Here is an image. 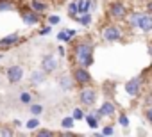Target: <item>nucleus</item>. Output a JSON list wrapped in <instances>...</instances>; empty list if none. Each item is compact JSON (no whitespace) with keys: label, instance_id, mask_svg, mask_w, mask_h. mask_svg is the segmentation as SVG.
I'll use <instances>...</instances> for the list:
<instances>
[{"label":"nucleus","instance_id":"f257e3e1","mask_svg":"<svg viewBox=\"0 0 152 137\" xmlns=\"http://www.w3.org/2000/svg\"><path fill=\"white\" fill-rule=\"evenodd\" d=\"M75 59L77 62L84 68H88L91 62H93V46L90 43H81L75 50Z\"/></svg>","mask_w":152,"mask_h":137},{"label":"nucleus","instance_id":"f03ea898","mask_svg":"<svg viewBox=\"0 0 152 137\" xmlns=\"http://www.w3.org/2000/svg\"><path fill=\"white\" fill-rule=\"evenodd\" d=\"M72 77H73V82L79 84V86H86V84H90V80H91V75H90V71L86 70L84 66L75 68Z\"/></svg>","mask_w":152,"mask_h":137},{"label":"nucleus","instance_id":"7ed1b4c3","mask_svg":"<svg viewBox=\"0 0 152 137\" xmlns=\"http://www.w3.org/2000/svg\"><path fill=\"white\" fill-rule=\"evenodd\" d=\"M132 23H134L140 30H143V32L152 30V16H150V14H134Z\"/></svg>","mask_w":152,"mask_h":137},{"label":"nucleus","instance_id":"20e7f679","mask_svg":"<svg viewBox=\"0 0 152 137\" xmlns=\"http://www.w3.org/2000/svg\"><path fill=\"white\" fill-rule=\"evenodd\" d=\"M6 75H7V80H9V84H18V82H22V79H23V68L22 66H9L7 70H6Z\"/></svg>","mask_w":152,"mask_h":137},{"label":"nucleus","instance_id":"39448f33","mask_svg":"<svg viewBox=\"0 0 152 137\" xmlns=\"http://www.w3.org/2000/svg\"><path fill=\"white\" fill-rule=\"evenodd\" d=\"M79 100H81V103H83V105L91 107V105L97 102V91H95V89H91V87H84V89L79 93Z\"/></svg>","mask_w":152,"mask_h":137},{"label":"nucleus","instance_id":"423d86ee","mask_svg":"<svg viewBox=\"0 0 152 137\" xmlns=\"http://www.w3.org/2000/svg\"><path fill=\"white\" fill-rule=\"evenodd\" d=\"M102 36H104V39L107 43H115V41H120L122 39V30H120L118 25H111V27H106L104 29Z\"/></svg>","mask_w":152,"mask_h":137},{"label":"nucleus","instance_id":"0eeeda50","mask_svg":"<svg viewBox=\"0 0 152 137\" xmlns=\"http://www.w3.org/2000/svg\"><path fill=\"white\" fill-rule=\"evenodd\" d=\"M41 70H43L47 75H50V73H54V71L57 70V59H56L52 53H47V55L41 59Z\"/></svg>","mask_w":152,"mask_h":137},{"label":"nucleus","instance_id":"6e6552de","mask_svg":"<svg viewBox=\"0 0 152 137\" xmlns=\"http://www.w3.org/2000/svg\"><path fill=\"white\" fill-rule=\"evenodd\" d=\"M109 14L115 16V18H124L127 14V9H125V6L122 2H113L109 6Z\"/></svg>","mask_w":152,"mask_h":137},{"label":"nucleus","instance_id":"1a4fd4ad","mask_svg":"<svg viewBox=\"0 0 152 137\" xmlns=\"http://www.w3.org/2000/svg\"><path fill=\"white\" fill-rule=\"evenodd\" d=\"M29 80H31L32 86H41V84H45V80H47V73H45L43 70H34V71L29 75Z\"/></svg>","mask_w":152,"mask_h":137},{"label":"nucleus","instance_id":"9d476101","mask_svg":"<svg viewBox=\"0 0 152 137\" xmlns=\"http://www.w3.org/2000/svg\"><path fill=\"white\" fill-rule=\"evenodd\" d=\"M141 80H140V77H136V79H131L127 84H125V91H127V94H131V96H136L138 93H140V84Z\"/></svg>","mask_w":152,"mask_h":137},{"label":"nucleus","instance_id":"9b49d317","mask_svg":"<svg viewBox=\"0 0 152 137\" xmlns=\"http://www.w3.org/2000/svg\"><path fill=\"white\" fill-rule=\"evenodd\" d=\"M115 112H116V109H115V103H111V102H104V103H102V107L99 109V114H100V118L113 116Z\"/></svg>","mask_w":152,"mask_h":137},{"label":"nucleus","instance_id":"f8f14e48","mask_svg":"<svg viewBox=\"0 0 152 137\" xmlns=\"http://www.w3.org/2000/svg\"><path fill=\"white\" fill-rule=\"evenodd\" d=\"M22 20H23L25 25H36L39 22V16H38L36 11H29V13H23L22 14Z\"/></svg>","mask_w":152,"mask_h":137},{"label":"nucleus","instance_id":"ddd939ff","mask_svg":"<svg viewBox=\"0 0 152 137\" xmlns=\"http://www.w3.org/2000/svg\"><path fill=\"white\" fill-rule=\"evenodd\" d=\"M72 82H73V77H72V75H61L59 80H57V84H59V87H61L63 91H70L72 86H73Z\"/></svg>","mask_w":152,"mask_h":137},{"label":"nucleus","instance_id":"4468645a","mask_svg":"<svg viewBox=\"0 0 152 137\" xmlns=\"http://www.w3.org/2000/svg\"><path fill=\"white\" fill-rule=\"evenodd\" d=\"M18 41H20V36L15 32V34H9V36L0 39V46H11V45H16Z\"/></svg>","mask_w":152,"mask_h":137},{"label":"nucleus","instance_id":"2eb2a0df","mask_svg":"<svg viewBox=\"0 0 152 137\" xmlns=\"http://www.w3.org/2000/svg\"><path fill=\"white\" fill-rule=\"evenodd\" d=\"M77 6H79V13H90L91 9V0H77Z\"/></svg>","mask_w":152,"mask_h":137},{"label":"nucleus","instance_id":"dca6fc26","mask_svg":"<svg viewBox=\"0 0 152 137\" xmlns=\"http://www.w3.org/2000/svg\"><path fill=\"white\" fill-rule=\"evenodd\" d=\"M31 7H32V11H36V13H45V11H47V4H45V2H39V0H32V2H31Z\"/></svg>","mask_w":152,"mask_h":137},{"label":"nucleus","instance_id":"f3484780","mask_svg":"<svg viewBox=\"0 0 152 137\" xmlns=\"http://www.w3.org/2000/svg\"><path fill=\"white\" fill-rule=\"evenodd\" d=\"M77 14H79V6H77V0H75V2L68 4V16L70 18H77Z\"/></svg>","mask_w":152,"mask_h":137},{"label":"nucleus","instance_id":"a211bd4d","mask_svg":"<svg viewBox=\"0 0 152 137\" xmlns=\"http://www.w3.org/2000/svg\"><path fill=\"white\" fill-rule=\"evenodd\" d=\"M73 125H75V119H73V116L63 118V121H61V126H63L64 130H72V128H73Z\"/></svg>","mask_w":152,"mask_h":137},{"label":"nucleus","instance_id":"6ab92c4d","mask_svg":"<svg viewBox=\"0 0 152 137\" xmlns=\"http://www.w3.org/2000/svg\"><path fill=\"white\" fill-rule=\"evenodd\" d=\"M20 102H22L23 105H31V103H32V93L23 91V93L20 94Z\"/></svg>","mask_w":152,"mask_h":137},{"label":"nucleus","instance_id":"aec40b11","mask_svg":"<svg viewBox=\"0 0 152 137\" xmlns=\"http://www.w3.org/2000/svg\"><path fill=\"white\" fill-rule=\"evenodd\" d=\"M29 112H31L32 116H39V114L43 112V105H39V103H31V105H29Z\"/></svg>","mask_w":152,"mask_h":137},{"label":"nucleus","instance_id":"412c9836","mask_svg":"<svg viewBox=\"0 0 152 137\" xmlns=\"http://www.w3.org/2000/svg\"><path fill=\"white\" fill-rule=\"evenodd\" d=\"M84 119L90 123V126H91V128H97V126H99V118H97L95 114H86V116H84Z\"/></svg>","mask_w":152,"mask_h":137},{"label":"nucleus","instance_id":"4be33fe9","mask_svg":"<svg viewBox=\"0 0 152 137\" xmlns=\"http://www.w3.org/2000/svg\"><path fill=\"white\" fill-rule=\"evenodd\" d=\"M77 20H79V23H81V25L88 27V25L91 23V14H90V13H83V16H81V18H77Z\"/></svg>","mask_w":152,"mask_h":137},{"label":"nucleus","instance_id":"5701e85b","mask_svg":"<svg viewBox=\"0 0 152 137\" xmlns=\"http://www.w3.org/2000/svg\"><path fill=\"white\" fill-rule=\"evenodd\" d=\"M57 39H59V41H63V43H70V41H72V36H70V34H68V30L64 29V30H61V32L57 34Z\"/></svg>","mask_w":152,"mask_h":137},{"label":"nucleus","instance_id":"b1692460","mask_svg":"<svg viewBox=\"0 0 152 137\" xmlns=\"http://www.w3.org/2000/svg\"><path fill=\"white\" fill-rule=\"evenodd\" d=\"M25 126H27L29 130H36V128L39 126V119H38V118H32V119H29V121H27V125H25Z\"/></svg>","mask_w":152,"mask_h":137},{"label":"nucleus","instance_id":"393cba45","mask_svg":"<svg viewBox=\"0 0 152 137\" xmlns=\"http://www.w3.org/2000/svg\"><path fill=\"white\" fill-rule=\"evenodd\" d=\"M72 116H73V119H75V121L84 119V112H83L81 109H73V114H72Z\"/></svg>","mask_w":152,"mask_h":137},{"label":"nucleus","instance_id":"a878e982","mask_svg":"<svg viewBox=\"0 0 152 137\" xmlns=\"http://www.w3.org/2000/svg\"><path fill=\"white\" fill-rule=\"evenodd\" d=\"M113 133H115L113 125H107V126H104V128H102V135H113Z\"/></svg>","mask_w":152,"mask_h":137},{"label":"nucleus","instance_id":"bb28decb","mask_svg":"<svg viewBox=\"0 0 152 137\" xmlns=\"http://www.w3.org/2000/svg\"><path fill=\"white\" fill-rule=\"evenodd\" d=\"M59 22H61L59 16H56V14H50V16H48V23H50V25H57Z\"/></svg>","mask_w":152,"mask_h":137},{"label":"nucleus","instance_id":"cd10ccee","mask_svg":"<svg viewBox=\"0 0 152 137\" xmlns=\"http://www.w3.org/2000/svg\"><path fill=\"white\" fill-rule=\"evenodd\" d=\"M118 121H120V125H122V126H129V118H127L125 114H120Z\"/></svg>","mask_w":152,"mask_h":137},{"label":"nucleus","instance_id":"c85d7f7f","mask_svg":"<svg viewBox=\"0 0 152 137\" xmlns=\"http://www.w3.org/2000/svg\"><path fill=\"white\" fill-rule=\"evenodd\" d=\"M13 9V4H9V2H2L0 4V13L2 11H11Z\"/></svg>","mask_w":152,"mask_h":137},{"label":"nucleus","instance_id":"c756f323","mask_svg":"<svg viewBox=\"0 0 152 137\" xmlns=\"http://www.w3.org/2000/svg\"><path fill=\"white\" fill-rule=\"evenodd\" d=\"M54 135V132H50V130H39L38 132V137H52Z\"/></svg>","mask_w":152,"mask_h":137},{"label":"nucleus","instance_id":"7c9ffc66","mask_svg":"<svg viewBox=\"0 0 152 137\" xmlns=\"http://www.w3.org/2000/svg\"><path fill=\"white\" fill-rule=\"evenodd\" d=\"M50 30H52V25L48 23L47 27H43V29L39 30V34H41V36H47V34H50Z\"/></svg>","mask_w":152,"mask_h":137},{"label":"nucleus","instance_id":"2f4dec72","mask_svg":"<svg viewBox=\"0 0 152 137\" xmlns=\"http://www.w3.org/2000/svg\"><path fill=\"white\" fill-rule=\"evenodd\" d=\"M145 116H147V119H148V123L152 125V109H148V110L145 112Z\"/></svg>","mask_w":152,"mask_h":137},{"label":"nucleus","instance_id":"473e14b6","mask_svg":"<svg viewBox=\"0 0 152 137\" xmlns=\"http://www.w3.org/2000/svg\"><path fill=\"white\" fill-rule=\"evenodd\" d=\"M0 133H2V135H11V133H13V132H11V130H7V128H6V130H2V132H0Z\"/></svg>","mask_w":152,"mask_h":137},{"label":"nucleus","instance_id":"72a5a7b5","mask_svg":"<svg viewBox=\"0 0 152 137\" xmlns=\"http://www.w3.org/2000/svg\"><path fill=\"white\" fill-rule=\"evenodd\" d=\"M66 30H68V34H70V36H72V37H73V36H75V30H72V29H66Z\"/></svg>","mask_w":152,"mask_h":137},{"label":"nucleus","instance_id":"f704fd0d","mask_svg":"<svg viewBox=\"0 0 152 137\" xmlns=\"http://www.w3.org/2000/svg\"><path fill=\"white\" fill-rule=\"evenodd\" d=\"M57 52H59L61 55H64V48H63V46H59V48H57Z\"/></svg>","mask_w":152,"mask_h":137},{"label":"nucleus","instance_id":"c9c22d12","mask_svg":"<svg viewBox=\"0 0 152 137\" xmlns=\"http://www.w3.org/2000/svg\"><path fill=\"white\" fill-rule=\"evenodd\" d=\"M148 13H152V0L148 2Z\"/></svg>","mask_w":152,"mask_h":137},{"label":"nucleus","instance_id":"e433bc0d","mask_svg":"<svg viewBox=\"0 0 152 137\" xmlns=\"http://www.w3.org/2000/svg\"><path fill=\"white\" fill-rule=\"evenodd\" d=\"M148 53H150V55H152V45H150V46H148Z\"/></svg>","mask_w":152,"mask_h":137},{"label":"nucleus","instance_id":"4c0bfd02","mask_svg":"<svg viewBox=\"0 0 152 137\" xmlns=\"http://www.w3.org/2000/svg\"><path fill=\"white\" fill-rule=\"evenodd\" d=\"M2 57H4V53H2V52H0V59H2Z\"/></svg>","mask_w":152,"mask_h":137}]
</instances>
